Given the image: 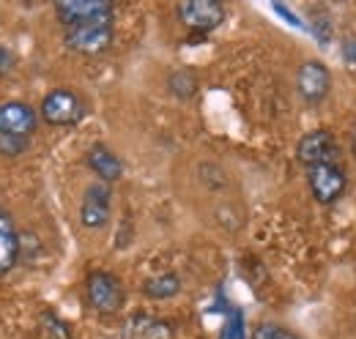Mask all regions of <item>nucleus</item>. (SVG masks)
I'll use <instances>...</instances> for the list:
<instances>
[{
  "instance_id": "nucleus-18",
  "label": "nucleus",
  "mask_w": 356,
  "mask_h": 339,
  "mask_svg": "<svg viewBox=\"0 0 356 339\" xmlns=\"http://www.w3.org/2000/svg\"><path fill=\"white\" fill-rule=\"evenodd\" d=\"M312 33H315V39L321 44H329V39H332V25H329L326 19H323V22L318 19V22L312 25Z\"/></svg>"
},
{
  "instance_id": "nucleus-12",
  "label": "nucleus",
  "mask_w": 356,
  "mask_h": 339,
  "mask_svg": "<svg viewBox=\"0 0 356 339\" xmlns=\"http://www.w3.org/2000/svg\"><path fill=\"white\" fill-rule=\"evenodd\" d=\"M19 233L14 227V219L6 208H0V274H8L19 260Z\"/></svg>"
},
{
  "instance_id": "nucleus-11",
  "label": "nucleus",
  "mask_w": 356,
  "mask_h": 339,
  "mask_svg": "<svg viewBox=\"0 0 356 339\" xmlns=\"http://www.w3.org/2000/svg\"><path fill=\"white\" fill-rule=\"evenodd\" d=\"M124 339H176V329L154 315H132L124 326Z\"/></svg>"
},
{
  "instance_id": "nucleus-16",
  "label": "nucleus",
  "mask_w": 356,
  "mask_h": 339,
  "mask_svg": "<svg viewBox=\"0 0 356 339\" xmlns=\"http://www.w3.org/2000/svg\"><path fill=\"white\" fill-rule=\"evenodd\" d=\"M252 339H302V337H299V334H293V331H288V329H282V326L261 323V326H255Z\"/></svg>"
},
{
  "instance_id": "nucleus-15",
  "label": "nucleus",
  "mask_w": 356,
  "mask_h": 339,
  "mask_svg": "<svg viewBox=\"0 0 356 339\" xmlns=\"http://www.w3.org/2000/svg\"><path fill=\"white\" fill-rule=\"evenodd\" d=\"M168 88L176 93L178 99H192L195 90H197V80H195V74L189 69H176L170 74V80H168Z\"/></svg>"
},
{
  "instance_id": "nucleus-21",
  "label": "nucleus",
  "mask_w": 356,
  "mask_h": 339,
  "mask_svg": "<svg viewBox=\"0 0 356 339\" xmlns=\"http://www.w3.org/2000/svg\"><path fill=\"white\" fill-rule=\"evenodd\" d=\"M354 156H356V134H354Z\"/></svg>"
},
{
  "instance_id": "nucleus-2",
  "label": "nucleus",
  "mask_w": 356,
  "mask_h": 339,
  "mask_svg": "<svg viewBox=\"0 0 356 339\" xmlns=\"http://www.w3.org/2000/svg\"><path fill=\"white\" fill-rule=\"evenodd\" d=\"M39 118L49 126H74L86 118V101L69 88H55L42 99Z\"/></svg>"
},
{
  "instance_id": "nucleus-3",
  "label": "nucleus",
  "mask_w": 356,
  "mask_h": 339,
  "mask_svg": "<svg viewBox=\"0 0 356 339\" xmlns=\"http://www.w3.org/2000/svg\"><path fill=\"white\" fill-rule=\"evenodd\" d=\"M86 296L99 315H115L127 301L121 279L110 271H90L86 279Z\"/></svg>"
},
{
  "instance_id": "nucleus-9",
  "label": "nucleus",
  "mask_w": 356,
  "mask_h": 339,
  "mask_svg": "<svg viewBox=\"0 0 356 339\" xmlns=\"http://www.w3.org/2000/svg\"><path fill=\"white\" fill-rule=\"evenodd\" d=\"M55 14L60 25L69 28L90 19H102V17H115V8L110 0H60L55 3Z\"/></svg>"
},
{
  "instance_id": "nucleus-1",
  "label": "nucleus",
  "mask_w": 356,
  "mask_h": 339,
  "mask_svg": "<svg viewBox=\"0 0 356 339\" xmlns=\"http://www.w3.org/2000/svg\"><path fill=\"white\" fill-rule=\"evenodd\" d=\"M115 17H102V19H90L80 25H69L63 28V42L72 52L77 55H102L115 36Z\"/></svg>"
},
{
  "instance_id": "nucleus-14",
  "label": "nucleus",
  "mask_w": 356,
  "mask_h": 339,
  "mask_svg": "<svg viewBox=\"0 0 356 339\" xmlns=\"http://www.w3.org/2000/svg\"><path fill=\"white\" fill-rule=\"evenodd\" d=\"M143 293L154 301H162V298H173L181 293V279L178 274H159V276H151L145 285H143Z\"/></svg>"
},
{
  "instance_id": "nucleus-7",
  "label": "nucleus",
  "mask_w": 356,
  "mask_h": 339,
  "mask_svg": "<svg viewBox=\"0 0 356 339\" xmlns=\"http://www.w3.org/2000/svg\"><path fill=\"white\" fill-rule=\"evenodd\" d=\"M39 126V110L28 101H3L0 104V134L31 140Z\"/></svg>"
},
{
  "instance_id": "nucleus-20",
  "label": "nucleus",
  "mask_w": 356,
  "mask_h": 339,
  "mask_svg": "<svg viewBox=\"0 0 356 339\" xmlns=\"http://www.w3.org/2000/svg\"><path fill=\"white\" fill-rule=\"evenodd\" d=\"M343 60L356 66V42H346L343 44Z\"/></svg>"
},
{
  "instance_id": "nucleus-17",
  "label": "nucleus",
  "mask_w": 356,
  "mask_h": 339,
  "mask_svg": "<svg viewBox=\"0 0 356 339\" xmlns=\"http://www.w3.org/2000/svg\"><path fill=\"white\" fill-rule=\"evenodd\" d=\"M28 145H31V140H19V137L0 134V156H6V159H14V156L25 154Z\"/></svg>"
},
{
  "instance_id": "nucleus-19",
  "label": "nucleus",
  "mask_w": 356,
  "mask_h": 339,
  "mask_svg": "<svg viewBox=\"0 0 356 339\" xmlns=\"http://www.w3.org/2000/svg\"><path fill=\"white\" fill-rule=\"evenodd\" d=\"M274 11H277L280 17H285V19H288L293 28H305V22H302V19H299V17H296V14H293V11H291L285 3H274Z\"/></svg>"
},
{
  "instance_id": "nucleus-8",
  "label": "nucleus",
  "mask_w": 356,
  "mask_h": 339,
  "mask_svg": "<svg viewBox=\"0 0 356 339\" xmlns=\"http://www.w3.org/2000/svg\"><path fill=\"white\" fill-rule=\"evenodd\" d=\"M296 90L302 101L307 104H321L329 90H332V72L321 60H305L296 72Z\"/></svg>"
},
{
  "instance_id": "nucleus-10",
  "label": "nucleus",
  "mask_w": 356,
  "mask_h": 339,
  "mask_svg": "<svg viewBox=\"0 0 356 339\" xmlns=\"http://www.w3.org/2000/svg\"><path fill=\"white\" fill-rule=\"evenodd\" d=\"M113 195L107 183H90L80 203V222L88 230H102L110 222V208H113Z\"/></svg>"
},
{
  "instance_id": "nucleus-13",
  "label": "nucleus",
  "mask_w": 356,
  "mask_h": 339,
  "mask_svg": "<svg viewBox=\"0 0 356 339\" xmlns=\"http://www.w3.org/2000/svg\"><path fill=\"white\" fill-rule=\"evenodd\" d=\"M88 167L102 178V183H113V181H118L124 175L121 159L107 145H102V142H96L88 151Z\"/></svg>"
},
{
  "instance_id": "nucleus-4",
  "label": "nucleus",
  "mask_w": 356,
  "mask_h": 339,
  "mask_svg": "<svg viewBox=\"0 0 356 339\" xmlns=\"http://www.w3.org/2000/svg\"><path fill=\"white\" fill-rule=\"evenodd\" d=\"M176 14L181 25H186L192 33H211L227 17L220 0H184V3H178Z\"/></svg>"
},
{
  "instance_id": "nucleus-6",
  "label": "nucleus",
  "mask_w": 356,
  "mask_h": 339,
  "mask_svg": "<svg viewBox=\"0 0 356 339\" xmlns=\"http://www.w3.org/2000/svg\"><path fill=\"white\" fill-rule=\"evenodd\" d=\"M337 140L332 131L326 129H315V131H307L299 145H296V159L305 165V167H318V165H337Z\"/></svg>"
},
{
  "instance_id": "nucleus-5",
  "label": "nucleus",
  "mask_w": 356,
  "mask_h": 339,
  "mask_svg": "<svg viewBox=\"0 0 356 339\" xmlns=\"http://www.w3.org/2000/svg\"><path fill=\"white\" fill-rule=\"evenodd\" d=\"M307 183H310L312 197L321 206H332L346 195L348 175L340 165H318V167L307 170Z\"/></svg>"
}]
</instances>
